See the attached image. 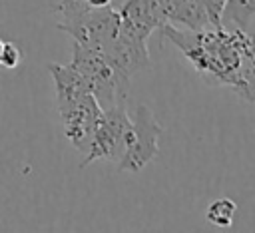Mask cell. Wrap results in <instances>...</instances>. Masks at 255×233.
Returning a JSON list of instances; mask_svg holds the SVG:
<instances>
[{
	"label": "cell",
	"mask_w": 255,
	"mask_h": 233,
	"mask_svg": "<svg viewBox=\"0 0 255 233\" xmlns=\"http://www.w3.org/2000/svg\"><path fill=\"white\" fill-rule=\"evenodd\" d=\"M161 32L209 86H227L241 96L255 76V34L247 30L227 26L189 30L165 24Z\"/></svg>",
	"instance_id": "obj_1"
},
{
	"label": "cell",
	"mask_w": 255,
	"mask_h": 233,
	"mask_svg": "<svg viewBox=\"0 0 255 233\" xmlns=\"http://www.w3.org/2000/svg\"><path fill=\"white\" fill-rule=\"evenodd\" d=\"M60 30L72 36V40L84 48L98 52L108 64L129 80L149 68L147 42L129 34L122 22L116 6L90 8L62 16Z\"/></svg>",
	"instance_id": "obj_2"
},
{
	"label": "cell",
	"mask_w": 255,
	"mask_h": 233,
	"mask_svg": "<svg viewBox=\"0 0 255 233\" xmlns=\"http://www.w3.org/2000/svg\"><path fill=\"white\" fill-rule=\"evenodd\" d=\"M48 72L54 80L56 106L62 117L64 135L76 149L86 153L104 110L70 64H48Z\"/></svg>",
	"instance_id": "obj_3"
},
{
	"label": "cell",
	"mask_w": 255,
	"mask_h": 233,
	"mask_svg": "<svg viewBox=\"0 0 255 233\" xmlns=\"http://www.w3.org/2000/svg\"><path fill=\"white\" fill-rule=\"evenodd\" d=\"M70 66L82 76L88 90L96 98L102 110L116 106H126L129 96V78L120 74L112 64H108L98 52L72 44V62Z\"/></svg>",
	"instance_id": "obj_4"
},
{
	"label": "cell",
	"mask_w": 255,
	"mask_h": 233,
	"mask_svg": "<svg viewBox=\"0 0 255 233\" xmlns=\"http://www.w3.org/2000/svg\"><path fill=\"white\" fill-rule=\"evenodd\" d=\"M159 135H161V125L155 119L153 112L147 106L137 104L126 135V147L118 161V167L122 171L143 169L159 151Z\"/></svg>",
	"instance_id": "obj_5"
},
{
	"label": "cell",
	"mask_w": 255,
	"mask_h": 233,
	"mask_svg": "<svg viewBox=\"0 0 255 233\" xmlns=\"http://www.w3.org/2000/svg\"><path fill=\"white\" fill-rule=\"evenodd\" d=\"M131 117L128 116L126 106H116L110 110H104L96 129H94V137L90 143V149L86 151L84 161L80 163V167H86L88 163L96 161V159H108L118 163L124 147H126V135L129 129Z\"/></svg>",
	"instance_id": "obj_6"
},
{
	"label": "cell",
	"mask_w": 255,
	"mask_h": 233,
	"mask_svg": "<svg viewBox=\"0 0 255 233\" xmlns=\"http://www.w3.org/2000/svg\"><path fill=\"white\" fill-rule=\"evenodd\" d=\"M165 24L181 26L189 30H201L211 26L199 0H151Z\"/></svg>",
	"instance_id": "obj_7"
},
{
	"label": "cell",
	"mask_w": 255,
	"mask_h": 233,
	"mask_svg": "<svg viewBox=\"0 0 255 233\" xmlns=\"http://www.w3.org/2000/svg\"><path fill=\"white\" fill-rule=\"evenodd\" d=\"M255 16V0H225L221 12V26L247 30Z\"/></svg>",
	"instance_id": "obj_8"
},
{
	"label": "cell",
	"mask_w": 255,
	"mask_h": 233,
	"mask_svg": "<svg viewBox=\"0 0 255 233\" xmlns=\"http://www.w3.org/2000/svg\"><path fill=\"white\" fill-rule=\"evenodd\" d=\"M235 213H237V203L229 197H221V199H215L207 207L205 217L209 223H213L217 227H229L235 219Z\"/></svg>",
	"instance_id": "obj_9"
},
{
	"label": "cell",
	"mask_w": 255,
	"mask_h": 233,
	"mask_svg": "<svg viewBox=\"0 0 255 233\" xmlns=\"http://www.w3.org/2000/svg\"><path fill=\"white\" fill-rule=\"evenodd\" d=\"M118 2L120 0H60L56 6V12L66 16V14H74V12H82V10H90V8L116 6Z\"/></svg>",
	"instance_id": "obj_10"
},
{
	"label": "cell",
	"mask_w": 255,
	"mask_h": 233,
	"mask_svg": "<svg viewBox=\"0 0 255 233\" xmlns=\"http://www.w3.org/2000/svg\"><path fill=\"white\" fill-rule=\"evenodd\" d=\"M20 60H22V54H20L18 46L12 44V42H4V46H2V56H0V66L14 70V68H18Z\"/></svg>",
	"instance_id": "obj_11"
},
{
	"label": "cell",
	"mask_w": 255,
	"mask_h": 233,
	"mask_svg": "<svg viewBox=\"0 0 255 233\" xmlns=\"http://www.w3.org/2000/svg\"><path fill=\"white\" fill-rule=\"evenodd\" d=\"M211 26H221V12L225 6V0H199Z\"/></svg>",
	"instance_id": "obj_12"
},
{
	"label": "cell",
	"mask_w": 255,
	"mask_h": 233,
	"mask_svg": "<svg viewBox=\"0 0 255 233\" xmlns=\"http://www.w3.org/2000/svg\"><path fill=\"white\" fill-rule=\"evenodd\" d=\"M241 98H245L247 102H251V104H255V76L245 84V90H243V94H241Z\"/></svg>",
	"instance_id": "obj_13"
},
{
	"label": "cell",
	"mask_w": 255,
	"mask_h": 233,
	"mask_svg": "<svg viewBox=\"0 0 255 233\" xmlns=\"http://www.w3.org/2000/svg\"><path fill=\"white\" fill-rule=\"evenodd\" d=\"M2 46H4V40H0V56H2Z\"/></svg>",
	"instance_id": "obj_14"
}]
</instances>
